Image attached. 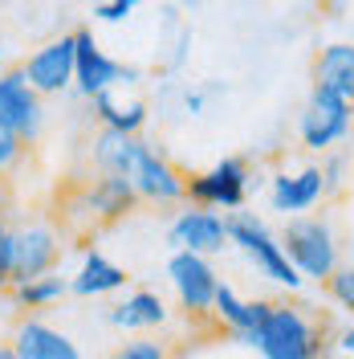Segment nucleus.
I'll return each mask as SVG.
<instances>
[{
    "label": "nucleus",
    "mask_w": 354,
    "mask_h": 359,
    "mask_svg": "<svg viewBox=\"0 0 354 359\" xmlns=\"http://www.w3.org/2000/svg\"><path fill=\"white\" fill-rule=\"evenodd\" d=\"M78 201H82V212H86L90 221L106 224V221L127 217L134 204H139V192H134L131 180H122V176H98L78 192Z\"/></svg>",
    "instance_id": "2eb2a0df"
},
{
    "label": "nucleus",
    "mask_w": 354,
    "mask_h": 359,
    "mask_svg": "<svg viewBox=\"0 0 354 359\" xmlns=\"http://www.w3.org/2000/svg\"><path fill=\"white\" fill-rule=\"evenodd\" d=\"M322 196H326L322 163H306V168H297V172H277V176L269 180V208L281 212L285 221L310 217V208H318Z\"/></svg>",
    "instance_id": "f8f14e48"
},
{
    "label": "nucleus",
    "mask_w": 354,
    "mask_h": 359,
    "mask_svg": "<svg viewBox=\"0 0 354 359\" xmlns=\"http://www.w3.org/2000/svg\"><path fill=\"white\" fill-rule=\"evenodd\" d=\"M0 62H4V45H0Z\"/></svg>",
    "instance_id": "473e14b6"
},
{
    "label": "nucleus",
    "mask_w": 354,
    "mask_h": 359,
    "mask_svg": "<svg viewBox=\"0 0 354 359\" xmlns=\"http://www.w3.org/2000/svg\"><path fill=\"white\" fill-rule=\"evenodd\" d=\"M281 249H285V257L293 262V269L306 278V282H330L334 269L342 266V245H338V233H334V224L326 217H293L285 221L281 229Z\"/></svg>",
    "instance_id": "f03ea898"
},
{
    "label": "nucleus",
    "mask_w": 354,
    "mask_h": 359,
    "mask_svg": "<svg viewBox=\"0 0 354 359\" xmlns=\"http://www.w3.org/2000/svg\"><path fill=\"white\" fill-rule=\"evenodd\" d=\"M269 306L273 302H253V298H241V294L232 290L228 282H220V290H216V306H212V314H216V323H220L228 335H236L248 343V335L261 327V318L269 314Z\"/></svg>",
    "instance_id": "f3484780"
},
{
    "label": "nucleus",
    "mask_w": 354,
    "mask_h": 359,
    "mask_svg": "<svg viewBox=\"0 0 354 359\" xmlns=\"http://www.w3.org/2000/svg\"><path fill=\"white\" fill-rule=\"evenodd\" d=\"M94 114H98L102 131L139 135V131H143V123H147V102L131 98V102L122 107V102H114V94L106 90V94H98V98H94Z\"/></svg>",
    "instance_id": "412c9836"
},
{
    "label": "nucleus",
    "mask_w": 354,
    "mask_h": 359,
    "mask_svg": "<svg viewBox=\"0 0 354 359\" xmlns=\"http://www.w3.org/2000/svg\"><path fill=\"white\" fill-rule=\"evenodd\" d=\"M111 359H167V347H163L159 339H131V343H122Z\"/></svg>",
    "instance_id": "b1692460"
},
{
    "label": "nucleus",
    "mask_w": 354,
    "mask_h": 359,
    "mask_svg": "<svg viewBox=\"0 0 354 359\" xmlns=\"http://www.w3.org/2000/svg\"><path fill=\"white\" fill-rule=\"evenodd\" d=\"M0 123L17 135L24 147L37 143V135H41V127H45L41 94L29 86V78H24L21 66H13V69L0 74Z\"/></svg>",
    "instance_id": "6e6552de"
},
{
    "label": "nucleus",
    "mask_w": 354,
    "mask_h": 359,
    "mask_svg": "<svg viewBox=\"0 0 354 359\" xmlns=\"http://www.w3.org/2000/svg\"><path fill=\"white\" fill-rule=\"evenodd\" d=\"M261 359H322V327L293 302H273L261 327L248 335Z\"/></svg>",
    "instance_id": "f257e3e1"
},
{
    "label": "nucleus",
    "mask_w": 354,
    "mask_h": 359,
    "mask_svg": "<svg viewBox=\"0 0 354 359\" xmlns=\"http://www.w3.org/2000/svg\"><path fill=\"white\" fill-rule=\"evenodd\" d=\"M147 143L139 139V135H118V131H102L94 139V168H98V176H122L131 180L134 172V159L143 151Z\"/></svg>",
    "instance_id": "aec40b11"
},
{
    "label": "nucleus",
    "mask_w": 354,
    "mask_h": 359,
    "mask_svg": "<svg viewBox=\"0 0 354 359\" xmlns=\"http://www.w3.org/2000/svg\"><path fill=\"white\" fill-rule=\"evenodd\" d=\"M4 208H8V180L0 176V217H4Z\"/></svg>",
    "instance_id": "7c9ffc66"
},
{
    "label": "nucleus",
    "mask_w": 354,
    "mask_h": 359,
    "mask_svg": "<svg viewBox=\"0 0 354 359\" xmlns=\"http://www.w3.org/2000/svg\"><path fill=\"white\" fill-rule=\"evenodd\" d=\"M354 127V107L342 102L338 94L313 86L306 107L297 114V135H302V147L318 151V156H330L338 151V143H346V135Z\"/></svg>",
    "instance_id": "20e7f679"
},
{
    "label": "nucleus",
    "mask_w": 354,
    "mask_h": 359,
    "mask_svg": "<svg viewBox=\"0 0 354 359\" xmlns=\"http://www.w3.org/2000/svg\"><path fill=\"white\" fill-rule=\"evenodd\" d=\"M342 176H346V156H342V151L322 156V184H326V196H334V192L342 188Z\"/></svg>",
    "instance_id": "a878e982"
},
{
    "label": "nucleus",
    "mask_w": 354,
    "mask_h": 359,
    "mask_svg": "<svg viewBox=\"0 0 354 359\" xmlns=\"http://www.w3.org/2000/svg\"><path fill=\"white\" fill-rule=\"evenodd\" d=\"M338 343H342V351H346V355H354V327H346V331L338 335Z\"/></svg>",
    "instance_id": "c756f323"
},
{
    "label": "nucleus",
    "mask_w": 354,
    "mask_h": 359,
    "mask_svg": "<svg viewBox=\"0 0 354 359\" xmlns=\"http://www.w3.org/2000/svg\"><path fill=\"white\" fill-rule=\"evenodd\" d=\"M122 78H127V66L106 57V49L94 41L90 29H73V86L94 102L98 94L114 90Z\"/></svg>",
    "instance_id": "9b49d317"
},
{
    "label": "nucleus",
    "mask_w": 354,
    "mask_h": 359,
    "mask_svg": "<svg viewBox=\"0 0 354 359\" xmlns=\"http://www.w3.org/2000/svg\"><path fill=\"white\" fill-rule=\"evenodd\" d=\"M183 107H187L192 114H199L204 111V94H199V90H183Z\"/></svg>",
    "instance_id": "c85d7f7f"
},
{
    "label": "nucleus",
    "mask_w": 354,
    "mask_h": 359,
    "mask_svg": "<svg viewBox=\"0 0 354 359\" xmlns=\"http://www.w3.org/2000/svg\"><path fill=\"white\" fill-rule=\"evenodd\" d=\"M313 86L338 94L354 107V41H330L313 57Z\"/></svg>",
    "instance_id": "dca6fc26"
},
{
    "label": "nucleus",
    "mask_w": 354,
    "mask_h": 359,
    "mask_svg": "<svg viewBox=\"0 0 354 359\" xmlns=\"http://www.w3.org/2000/svg\"><path fill=\"white\" fill-rule=\"evenodd\" d=\"M24 151H29V147H24L21 139H17V135L0 123V176H8V172H13V168L24 159Z\"/></svg>",
    "instance_id": "393cba45"
},
{
    "label": "nucleus",
    "mask_w": 354,
    "mask_h": 359,
    "mask_svg": "<svg viewBox=\"0 0 354 359\" xmlns=\"http://www.w3.org/2000/svg\"><path fill=\"white\" fill-rule=\"evenodd\" d=\"M131 184H134V192H139V201H151V204L187 201V176H183L163 151H155L151 143H147V147L139 151V159H134Z\"/></svg>",
    "instance_id": "9d476101"
},
{
    "label": "nucleus",
    "mask_w": 354,
    "mask_h": 359,
    "mask_svg": "<svg viewBox=\"0 0 354 359\" xmlns=\"http://www.w3.org/2000/svg\"><path fill=\"white\" fill-rule=\"evenodd\" d=\"M57 262H62V237L53 224L29 221L13 229V286L57 273Z\"/></svg>",
    "instance_id": "423d86ee"
},
{
    "label": "nucleus",
    "mask_w": 354,
    "mask_h": 359,
    "mask_svg": "<svg viewBox=\"0 0 354 359\" xmlns=\"http://www.w3.org/2000/svg\"><path fill=\"white\" fill-rule=\"evenodd\" d=\"M0 359H17V351H13V343H0Z\"/></svg>",
    "instance_id": "2f4dec72"
},
{
    "label": "nucleus",
    "mask_w": 354,
    "mask_h": 359,
    "mask_svg": "<svg viewBox=\"0 0 354 359\" xmlns=\"http://www.w3.org/2000/svg\"><path fill=\"white\" fill-rule=\"evenodd\" d=\"M248 163L241 156H224L216 159L208 172H196L187 176V201L196 208H212V212H241L244 201H248Z\"/></svg>",
    "instance_id": "39448f33"
},
{
    "label": "nucleus",
    "mask_w": 354,
    "mask_h": 359,
    "mask_svg": "<svg viewBox=\"0 0 354 359\" xmlns=\"http://www.w3.org/2000/svg\"><path fill=\"white\" fill-rule=\"evenodd\" d=\"M8 343H13L17 359H82L78 343L41 318H21Z\"/></svg>",
    "instance_id": "4468645a"
},
{
    "label": "nucleus",
    "mask_w": 354,
    "mask_h": 359,
    "mask_svg": "<svg viewBox=\"0 0 354 359\" xmlns=\"http://www.w3.org/2000/svg\"><path fill=\"white\" fill-rule=\"evenodd\" d=\"M326 294H330L334 306L354 323V262H346V266L334 269V278L326 282Z\"/></svg>",
    "instance_id": "5701e85b"
},
{
    "label": "nucleus",
    "mask_w": 354,
    "mask_h": 359,
    "mask_svg": "<svg viewBox=\"0 0 354 359\" xmlns=\"http://www.w3.org/2000/svg\"><path fill=\"white\" fill-rule=\"evenodd\" d=\"M167 278H171V290H176L179 306L192 314V318H204L216 306V290H220V273L208 257L199 253H171L167 257Z\"/></svg>",
    "instance_id": "0eeeda50"
},
{
    "label": "nucleus",
    "mask_w": 354,
    "mask_h": 359,
    "mask_svg": "<svg viewBox=\"0 0 354 359\" xmlns=\"http://www.w3.org/2000/svg\"><path fill=\"white\" fill-rule=\"evenodd\" d=\"M29 86L37 94H62V90L73 86V33L69 37H53L45 41L41 49H33L29 57L21 62Z\"/></svg>",
    "instance_id": "ddd939ff"
},
{
    "label": "nucleus",
    "mask_w": 354,
    "mask_h": 359,
    "mask_svg": "<svg viewBox=\"0 0 354 359\" xmlns=\"http://www.w3.org/2000/svg\"><path fill=\"white\" fill-rule=\"evenodd\" d=\"M106 323L118 327V331H155V327L167 323V302L155 290H134L118 306L106 311Z\"/></svg>",
    "instance_id": "a211bd4d"
},
{
    "label": "nucleus",
    "mask_w": 354,
    "mask_h": 359,
    "mask_svg": "<svg viewBox=\"0 0 354 359\" xmlns=\"http://www.w3.org/2000/svg\"><path fill=\"white\" fill-rule=\"evenodd\" d=\"M131 13H134V0H102V4H94V21H106V25L127 21Z\"/></svg>",
    "instance_id": "cd10ccee"
},
{
    "label": "nucleus",
    "mask_w": 354,
    "mask_h": 359,
    "mask_svg": "<svg viewBox=\"0 0 354 359\" xmlns=\"http://www.w3.org/2000/svg\"><path fill=\"white\" fill-rule=\"evenodd\" d=\"M0 286H13V224L0 217Z\"/></svg>",
    "instance_id": "bb28decb"
},
{
    "label": "nucleus",
    "mask_w": 354,
    "mask_h": 359,
    "mask_svg": "<svg viewBox=\"0 0 354 359\" xmlns=\"http://www.w3.org/2000/svg\"><path fill=\"white\" fill-rule=\"evenodd\" d=\"M167 245H176V253L212 257V253H220L228 245V217L212 212V208L187 204L176 221H171V229H167Z\"/></svg>",
    "instance_id": "1a4fd4ad"
},
{
    "label": "nucleus",
    "mask_w": 354,
    "mask_h": 359,
    "mask_svg": "<svg viewBox=\"0 0 354 359\" xmlns=\"http://www.w3.org/2000/svg\"><path fill=\"white\" fill-rule=\"evenodd\" d=\"M127 269L114 266L111 257H102L98 249H86L82 257V269L69 278V294H82V298H102V294H114L127 286Z\"/></svg>",
    "instance_id": "6ab92c4d"
},
{
    "label": "nucleus",
    "mask_w": 354,
    "mask_h": 359,
    "mask_svg": "<svg viewBox=\"0 0 354 359\" xmlns=\"http://www.w3.org/2000/svg\"><path fill=\"white\" fill-rule=\"evenodd\" d=\"M228 245H236L253 262V266L265 273L269 282H277L281 290H302L306 286V278L293 269V262L285 257V249H281V237L269 229L257 212H232L228 217Z\"/></svg>",
    "instance_id": "7ed1b4c3"
},
{
    "label": "nucleus",
    "mask_w": 354,
    "mask_h": 359,
    "mask_svg": "<svg viewBox=\"0 0 354 359\" xmlns=\"http://www.w3.org/2000/svg\"><path fill=\"white\" fill-rule=\"evenodd\" d=\"M69 294V278L62 273H49V278H37V282H24V286H13V302L24 306V311H41L49 302L66 298Z\"/></svg>",
    "instance_id": "4be33fe9"
}]
</instances>
